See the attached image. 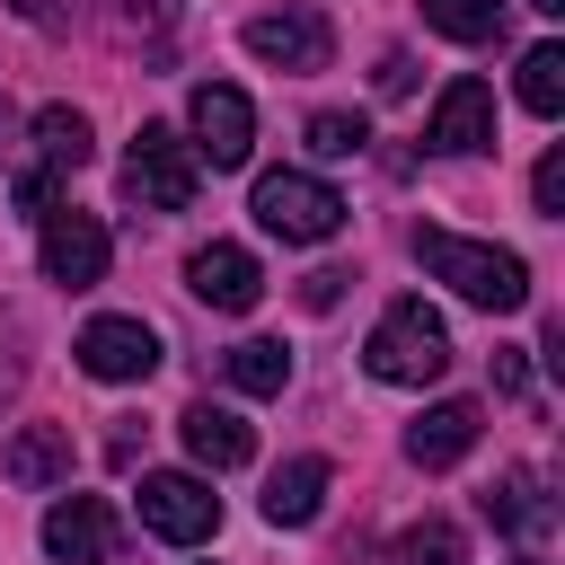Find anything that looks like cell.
<instances>
[{
  "label": "cell",
  "mask_w": 565,
  "mask_h": 565,
  "mask_svg": "<svg viewBox=\"0 0 565 565\" xmlns=\"http://www.w3.org/2000/svg\"><path fill=\"white\" fill-rule=\"evenodd\" d=\"M521 565H539V556H521Z\"/></svg>",
  "instance_id": "31"
},
{
  "label": "cell",
  "mask_w": 565,
  "mask_h": 565,
  "mask_svg": "<svg viewBox=\"0 0 565 565\" xmlns=\"http://www.w3.org/2000/svg\"><path fill=\"white\" fill-rule=\"evenodd\" d=\"M327 486H335L327 459H282L274 486H265V521H274V530H309V521L327 512Z\"/></svg>",
  "instance_id": "17"
},
{
  "label": "cell",
  "mask_w": 565,
  "mask_h": 565,
  "mask_svg": "<svg viewBox=\"0 0 565 565\" xmlns=\"http://www.w3.org/2000/svg\"><path fill=\"white\" fill-rule=\"evenodd\" d=\"M35 256H44V282H62V291H97L115 238H106L97 212H79V203H44V212H35Z\"/></svg>",
  "instance_id": "5"
},
{
  "label": "cell",
  "mask_w": 565,
  "mask_h": 565,
  "mask_svg": "<svg viewBox=\"0 0 565 565\" xmlns=\"http://www.w3.org/2000/svg\"><path fill=\"white\" fill-rule=\"evenodd\" d=\"M362 141H371L362 115H309V150H318V159H353Z\"/></svg>",
  "instance_id": "24"
},
{
  "label": "cell",
  "mask_w": 565,
  "mask_h": 565,
  "mask_svg": "<svg viewBox=\"0 0 565 565\" xmlns=\"http://www.w3.org/2000/svg\"><path fill=\"white\" fill-rule=\"evenodd\" d=\"M477 433H486L477 397H441V406H424V415L406 424V459H415V468H459V459L477 450Z\"/></svg>",
  "instance_id": "13"
},
{
  "label": "cell",
  "mask_w": 565,
  "mask_h": 565,
  "mask_svg": "<svg viewBox=\"0 0 565 565\" xmlns=\"http://www.w3.org/2000/svg\"><path fill=\"white\" fill-rule=\"evenodd\" d=\"M18 18H35V26H44V18H53V0H18Z\"/></svg>",
  "instance_id": "29"
},
{
  "label": "cell",
  "mask_w": 565,
  "mask_h": 565,
  "mask_svg": "<svg viewBox=\"0 0 565 565\" xmlns=\"http://www.w3.org/2000/svg\"><path fill=\"white\" fill-rule=\"evenodd\" d=\"M521 106L530 115H565V44H530L521 53Z\"/></svg>",
  "instance_id": "23"
},
{
  "label": "cell",
  "mask_w": 565,
  "mask_h": 565,
  "mask_svg": "<svg viewBox=\"0 0 565 565\" xmlns=\"http://www.w3.org/2000/svg\"><path fill=\"white\" fill-rule=\"evenodd\" d=\"M380 565H468V539H459V521L424 512V521H406V530L380 547Z\"/></svg>",
  "instance_id": "20"
},
{
  "label": "cell",
  "mask_w": 565,
  "mask_h": 565,
  "mask_svg": "<svg viewBox=\"0 0 565 565\" xmlns=\"http://www.w3.org/2000/svg\"><path fill=\"white\" fill-rule=\"evenodd\" d=\"M44 547H53L62 565H106V556H115V512H106L97 494H62V503L44 512Z\"/></svg>",
  "instance_id": "15"
},
{
  "label": "cell",
  "mask_w": 565,
  "mask_h": 565,
  "mask_svg": "<svg viewBox=\"0 0 565 565\" xmlns=\"http://www.w3.org/2000/svg\"><path fill=\"white\" fill-rule=\"evenodd\" d=\"M177 18H185V0H97V35L124 53H150Z\"/></svg>",
  "instance_id": "19"
},
{
  "label": "cell",
  "mask_w": 565,
  "mask_h": 565,
  "mask_svg": "<svg viewBox=\"0 0 565 565\" xmlns=\"http://www.w3.org/2000/svg\"><path fill=\"white\" fill-rule=\"evenodd\" d=\"M185 291H194L203 309H221V318H247V309L265 300V265H256L238 238H212V247L185 256Z\"/></svg>",
  "instance_id": "10"
},
{
  "label": "cell",
  "mask_w": 565,
  "mask_h": 565,
  "mask_svg": "<svg viewBox=\"0 0 565 565\" xmlns=\"http://www.w3.org/2000/svg\"><path fill=\"white\" fill-rule=\"evenodd\" d=\"M415 256H424V274H433V282H450L468 309H494V318H512V309L530 300V265H521L512 247H494V238L415 230Z\"/></svg>",
  "instance_id": "1"
},
{
  "label": "cell",
  "mask_w": 565,
  "mask_h": 565,
  "mask_svg": "<svg viewBox=\"0 0 565 565\" xmlns=\"http://www.w3.org/2000/svg\"><path fill=\"white\" fill-rule=\"evenodd\" d=\"M132 512H141V530L168 539V547H194V539L221 530V494H212L203 477H185V468H150L141 494H132Z\"/></svg>",
  "instance_id": "7"
},
{
  "label": "cell",
  "mask_w": 565,
  "mask_h": 565,
  "mask_svg": "<svg viewBox=\"0 0 565 565\" xmlns=\"http://www.w3.org/2000/svg\"><path fill=\"white\" fill-rule=\"evenodd\" d=\"M0 468H9V486H62V477H71V433H62V424H26V433L0 450Z\"/></svg>",
  "instance_id": "18"
},
{
  "label": "cell",
  "mask_w": 565,
  "mask_h": 565,
  "mask_svg": "<svg viewBox=\"0 0 565 565\" xmlns=\"http://www.w3.org/2000/svg\"><path fill=\"white\" fill-rule=\"evenodd\" d=\"M494 388H503V397H521V388H530V362H521V344H494Z\"/></svg>",
  "instance_id": "27"
},
{
  "label": "cell",
  "mask_w": 565,
  "mask_h": 565,
  "mask_svg": "<svg viewBox=\"0 0 565 565\" xmlns=\"http://www.w3.org/2000/svg\"><path fill=\"white\" fill-rule=\"evenodd\" d=\"M424 141H433L441 159L494 150V88H486V79H450V88L433 97V115H424Z\"/></svg>",
  "instance_id": "11"
},
{
  "label": "cell",
  "mask_w": 565,
  "mask_h": 565,
  "mask_svg": "<svg viewBox=\"0 0 565 565\" xmlns=\"http://www.w3.org/2000/svg\"><path fill=\"white\" fill-rule=\"evenodd\" d=\"M362 362H371V380H388V388H424V380H441V371H450V327H441V309H424V300H388L380 327H371V344H362Z\"/></svg>",
  "instance_id": "2"
},
{
  "label": "cell",
  "mask_w": 565,
  "mask_h": 565,
  "mask_svg": "<svg viewBox=\"0 0 565 565\" xmlns=\"http://www.w3.org/2000/svg\"><path fill=\"white\" fill-rule=\"evenodd\" d=\"M486 521H494L503 539L539 547V539L556 530V494H547V477H539V468H503V477L486 486Z\"/></svg>",
  "instance_id": "14"
},
{
  "label": "cell",
  "mask_w": 565,
  "mask_h": 565,
  "mask_svg": "<svg viewBox=\"0 0 565 565\" xmlns=\"http://www.w3.org/2000/svg\"><path fill=\"white\" fill-rule=\"evenodd\" d=\"M424 26L450 44H486V35H503V0H424Z\"/></svg>",
  "instance_id": "22"
},
{
  "label": "cell",
  "mask_w": 565,
  "mask_h": 565,
  "mask_svg": "<svg viewBox=\"0 0 565 565\" xmlns=\"http://www.w3.org/2000/svg\"><path fill=\"white\" fill-rule=\"evenodd\" d=\"M530 203H539L547 221H565V150H547V159H539V177H530Z\"/></svg>",
  "instance_id": "26"
},
{
  "label": "cell",
  "mask_w": 565,
  "mask_h": 565,
  "mask_svg": "<svg viewBox=\"0 0 565 565\" xmlns=\"http://www.w3.org/2000/svg\"><path fill=\"white\" fill-rule=\"evenodd\" d=\"M335 291H344V274H335V265H327V274H309V282H300V300H309V309H335Z\"/></svg>",
  "instance_id": "28"
},
{
  "label": "cell",
  "mask_w": 565,
  "mask_h": 565,
  "mask_svg": "<svg viewBox=\"0 0 565 565\" xmlns=\"http://www.w3.org/2000/svg\"><path fill=\"white\" fill-rule=\"evenodd\" d=\"M256 230L282 247H318L344 230V194L309 168H274V177H256Z\"/></svg>",
  "instance_id": "3"
},
{
  "label": "cell",
  "mask_w": 565,
  "mask_h": 565,
  "mask_svg": "<svg viewBox=\"0 0 565 565\" xmlns=\"http://www.w3.org/2000/svg\"><path fill=\"white\" fill-rule=\"evenodd\" d=\"M530 9H547V18H556V9H565V0H530Z\"/></svg>",
  "instance_id": "30"
},
{
  "label": "cell",
  "mask_w": 565,
  "mask_h": 565,
  "mask_svg": "<svg viewBox=\"0 0 565 565\" xmlns=\"http://www.w3.org/2000/svg\"><path fill=\"white\" fill-rule=\"evenodd\" d=\"M18 388H26V335H18V318L0 309V415H9Z\"/></svg>",
  "instance_id": "25"
},
{
  "label": "cell",
  "mask_w": 565,
  "mask_h": 565,
  "mask_svg": "<svg viewBox=\"0 0 565 565\" xmlns=\"http://www.w3.org/2000/svg\"><path fill=\"white\" fill-rule=\"evenodd\" d=\"M177 433H185V450H194V459H203L212 477H221V468H247V459H256V433H247V424H238L230 406H212V397H203V406H185V415H177Z\"/></svg>",
  "instance_id": "16"
},
{
  "label": "cell",
  "mask_w": 565,
  "mask_h": 565,
  "mask_svg": "<svg viewBox=\"0 0 565 565\" xmlns=\"http://www.w3.org/2000/svg\"><path fill=\"white\" fill-rule=\"evenodd\" d=\"M194 150H185V132L177 124H141L132 132V150H124V203H141V212H185L194 203Z\"/></svg>",
  "instance_id": "4"
},
{
  "label": "cell",
  "mask_w": 565,
  "mask_h": 565,
  "mask_svg": "<svg viewBox=\"0 0 565 565\" xmlns=\"http://www.w3.org/2000/svg\"><path fill=\"white\" fill-rule=\"evenodd\" d=\"M26 141H35V168L18 177V203H26V212H44V203H53V185L88 168V115H79V106H35Z\"/></svg>",
  "instance_id": "8"
},
{
  "label": "cell",
  "mask_w": 565,
  "mask_h": 565,
  "mask_svg": "<svg viewBox=\"0 0 565 565\" xmlns=\"http://www.w3.org/2000/svg\"><path fill=\"white\" fill-rule=\"evenodd\" d=\"M71 353H79V371H88V380H115V388L159 371V335H150L141 318H88Z\"/></svg>",
  "instance_id": "12"
},
{
  "label": "cell",
  "mask_w": 565,
  "mask_h": 565,
  "mask_svg": "<svg viewBox=\"0 0 565 565\" xmlns=\"http://www.w3.org/2000/svg\"><path fill=\"white\" fill-rule=\"evenodd\" d=\"M238 44H247L256 62H274V71H327L335 26H327L318 9H256V18L238 26Z\"/></svg>",
  "instance_id": "9"
},
{
  "label": "cell",
  "mask_w": 565,
  "mask_h": 565,
  "mask_svg": "<svg viewBox=\"0 0 565 565\" xmlns=\"http://www.w3.org/2000/svg\"><path fill=\"white\" fill-rule=\"evenodd\" d=\"M185 150H194V168H247V150H256V106H247V88L203 79V88L185 97Z\"/></svg>",
  "instance_id": "6"
},
{
  "label": "cell",
  "mask_w": 565,
  "mask_h": 565,
  "mask_svg": "<svg viewBox=\"0 0 565 565\" xmlns=\"http://www.w3.org/2000/svg\"><path fill=\"white\" fill-rule=\"evenodd\" d=\"M221 371H230V388H247V397H282L291 353H282L274 335H247V344H230V353H221Z\"/></svg>",
  "instance_id": "21"
}]
</instances>
